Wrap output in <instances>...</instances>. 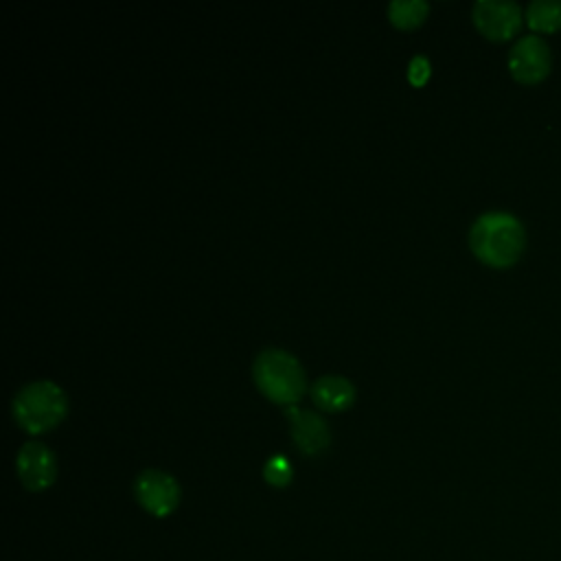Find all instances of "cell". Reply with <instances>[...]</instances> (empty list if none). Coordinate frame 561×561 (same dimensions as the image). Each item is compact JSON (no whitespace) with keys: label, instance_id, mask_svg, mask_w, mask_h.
I'll use <instances>...</instances> for the list:
<instances>
[{"label":"cell","instance_id":"11","mask_svg":"<svg viewBox=\"0 0 561 561\" xmlns=\"http://www.w3.org/2000/svg\"><path fill=\"white\" fill-rule=\"evenodd\" d=\"M388 18L401 26V28H414L421 24L430 11V4L425 0H392L388 7Z\"/></svg>","mask_w":561,"mask_h":561},{"label":"cell","instance_id":"7","mask_svg":"<svg viewBox=\"0 0 561 561\" xmlns=\"http://www.w3.org/2000/svg\"><path fill=\"white\" fill-rule=\"evenodd\" d=\"M15 471L24 489L44 491L57 478V458L42 440H26L15 456Z\"/></svg>","mask_w":561,"mask_h":561},{"label":"cell","instance_id":"13","mask_svg":"<svg viewBox=\"0 0 561 561\" xmlns=\"http://www.w3.org/2000/svg\"><path fill=\"white\" fill-rule=\"evenodd\" d=\"M430 59L425 55H414L408 64V79L414 83V85H421L427 81L430 77Z\"/></svg>","mask_w":561,"mask_h":561},{"label":"cell","instance_id":"9","mask_svg":"<svg viewBox=\"0 0 561 561\" xmlns=\"http://www.w3.org/2000/svg\"><path fill=\"white\" fill-rule=\"evenodd\" d=\"M311 399L320 410L337 412L353 403L355 386L342 375H322L311 383Z\"/></svg>","mask_w":561,"mask_h":561},{"label":"cell","instance_id":"10","mask_svg":"<svg viewBox=\"0 0 561 561\" xmlns=\"http://www.w3.org/2000/svg\"><path fill=\"white\" fill-rule=\"evenodd\" d=\"M524 20L535 33H557L561 31V2L533 0L524 11Z\"/></svg>","mask_w":561,"mask_h":561},{"label":"cell","instance_id":"4","mask_svg":"<svg viewBox=\"0 0 561 561\" xmlns=\"http://www.w3.org/2000/svg\"><path fill=\"white\" fill-rule=\"evenodd\" d=\"M136 502L153 517H169L182 497L178 480L162 469H142L134 480Z\"/></svg>","mask_w":561,"mask_h":561},{"label":"cell","instance_id":"6","mask_svg":"<svg viewBox=\"0 0 561 561\" xmlns=\"http://www.w3.org/2000/svg\"><path fill=\"white\" fill-rule=\"evenodd\" d=\"M471 20L484 37L506 42L522 28L524 11L513 0H478L471 9Z\"/></svg>","mask_w":561,"mask_h":561},{"label":"cell","instance_id":"8","mask_svg":"<svg viewBox=\"0 0 561 561\" xmlns=\"http://www.w3.org/2000/svg\"><path fill=\"white\" fill-rule=\"evenodd\" d=\"M287 414L291 416L289 421L291 440L305 456H318L329 447L331 430L318 412L298 410L296 405H289Z\"/></svg>","mask_w":561,"mask_h":561},{"label":"cell","instance_id":"12","mask_svg":"<svg viewBox=\"0 0 561 561\" xmlns=\"http://www.w3.org/2000/svg\"><path fill=\"white\" fill-rule=\"evenodd\" d=\"M263 478H265L272 486L283 489V486H287V484L291 482L294 469H291V465H289V460H287L285 456L274 454V456H270V458L265 460V465H263Z\"/></svg>","mask_w":561,"mask_h":561},{"label":"cell","instance_id":"5","mask_svg":"<svg viewBox=\"0 0 561 561\" xmlns=\"http://www.w3.org/2000/svg\"><path fill=\"white\" fill-rule=\"evenodd\" d=\"M506 64L515 81L524 85H535L550 75L552 53L539 35H524L508 50Z\"/></svg>","mask_w":561,"mask_h":561},{"label":"cell","instance_id":"3","mask_svg":"<svg viewBox=\"0 0 561 561\" xmlns=\"http://www.w3.org/2000/svg\"><path fill=\"white\" fill-rule=\"evenodd\" d=\"M252 377L256 381V388L276 403L294 405L307 390V377L305 368L285 348H263L252 362Z\"/></svg>","mask_w":561,"mask_h":561},{"label":"cell","instance_id":"2","mask_svg":"<svg viewBox=\"0 0 561 561\" xmlns=\"http://www.w3.org/2000/svg\"><path fill=\"white\" fill-rule=\"evenodd\" d=\"M15 423L28 434H42L59 425L68 412L66 392L50 379L24 383L11 401Z\"/></svg>","mask_w":561,"mask_h":561},{"label":"cell","instance_id":"1","mask_svg":"<svg viewBox=\"0 0 561 561\" xmlns=\"http://www.w3.org/2000/svg\"><path fill=\"white\" fill-rule=\"evenodd\" d=\"M469 248L491 267H511L526 248L524 224L506 210H486L469 228Z\"/></svg>","mask_w":561,"mask_h":561}]
</instances>
